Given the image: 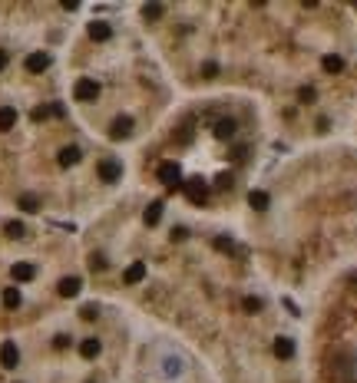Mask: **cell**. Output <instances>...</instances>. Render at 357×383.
Instances as JSON below:
<instances>
[{
    "instance_id": "obj_1",
    "label": "cell",
    "mask_w": 357,
    "mask_h": 383,
    "mask_svg": "<svg viewBox=\"0 0 357 383\" xmlns=\"http://www.w3.org/2000/svg\"><path fill=\"white\" fill-rule=\"evenodd\" d=\"M73 96H76V103H93L96 96H100V86H96V80H86V76H83V80L73 86Z\"/></svg>"
},
{
    "instance_id": "obj_2",
    "label": "cell",
    "mask_w": 357,
    "mask_h": 383,
    "mask_svg": "<svg viewBox=\"0 0 357 383\" xmlns=\"http://www.w3.org/2000/svg\"><path fill=\"white\" fill-rule=\"evenodd\" d=\"M0 364L7 367V370H13V367L20 364V350L13 340H4V347H0Z\"/></svg>"
},
{
    "instance_id": "obj_3",
    "label": "cell",
    "mask_w": 357,
    "mask_h": 383,
    "mask_svg": "<svg viewBox=\"0 0 357 383\" xmlns=\"http://www.w3.org/2000/svg\"><path fill=\"white\" fill-rule=\"evenodd\" d=\"M119 175H123V165H119L116 159H103L100 162V178L103 182H116Z\"/></svg>"
},
{
    "instance_id": "obj_4",
    "label": "cell",
    "mask_w": 357,
    "mask_h": 383,
    "mask_svg": "<svg viewBox=\"0 0 357 383\" xmlns=\"http://www.w3.org/2000/svg\"><path fill=\"white\" fill-rule=\"evenodd\" d=\"M132 132V119L129 116H119V119H113V126H109V136L113 139H126Z\"/></svg>"
},
{
    "instance_id": "obj_5",
    "label": "cell",
    "mask_w": 357,
    "mask_h": 383,
    "mask_svg": "<svg viewBox=\"0 0 357 383\" xmlns=\"http://www.w3.org/2000/svg\"><path fill=\"white\" fill-rule=\"evenodd\" d=\"M159 178H162V182L165 185H179V165L176 162H162V165H159Z\"/></svg>"
},
{
    "instance_id": "obj_6",
    "label": "cell",
    "mask_w": 357,
    "mask_h": 383,
    "mask_svg": "<svg viewBox=\"0 0 357 383\" xmlns=\"http://www.w3.org/2000/svg\"><path fill=\"white\" fill-rule=\"evenodd\" d=\"M185 195H188L192 201H205L208 189H205V182H202V178H192V182H185Z\"/></svg>"
},
{
    "instance_id": "obj_7",
    "label": "cell",
    "mask_w": 357,
    "mask_h": 383,
    "mask_svg": "<svg viewBox=\"0 0 357 383\" xmlns=\"http://www.w3.org/2000/svg\"><path fill=\"white\" fill-rule=\"evenodd\" d=\"M109 37H113V27L109 23H103V20H93V23H89V40H100L103 43V40H109Z\"/></svg>"
},
{
    "instance_id": "obj_8",
    "label": "cell",
    "mask_w": 357,
    "mask_h": 383,
    "mask_svg": "<svg viewBox=\"0 0 357 383\" xmlns=\"http://www.w3.org/2000/svg\"><path fill=\"white\" fill-rule=\"evenodd\" d=\"M46 66H50V53H30L27 57V69L30 73H43Z\"/></svg>"
},
{
    "instance_id": "obj_9",
    "label": "cell",
    "mask_w": 357,
    "mask_h": 383,
    "mask_svg": "<svg viewBox=\"0 0 357 383\" xmlns=\"http://www.w3.org/2000/svg\"><path fill=\"white\" fill-rule=\"evenodd\" d=\"M142 277H146V264H142V261H136V264H129V268H126L123 281H126V284H139Z\"/></svg>"
},
{
    "instance_id": "obj_10",
    "label": "cell",
    "mask_w": 357,
    "mask_h": 383,
    "mask_svg": "<svg viewBox=\"0 0 357 383\" xmlns=\"http://www.w3.org/2000/svg\"><path fill=\"white\" fill-rule=\"evenodd\" d=\"M33 274H37V268H33V264H27V261L13 264V281H30Z\"/></svg>"
},
{
    "instance_id": "obj_11",
    "label": "cell",
    "mask_w": 357,
    "mask_h": 383,
    "mask_svg": "<svg viewBox=\"0 0 357 383\" xmlns=\"http://www.w3.org/2000/svg\"><path fill=\"white\" fill-rule=\"evenodd\" d=\"M60 294L63 297H76L80 294V277H63L60 281Z\"/></svg>"
},
{
    "instance_id": "obj_12",
    "label": "cell",
    "mask_w": 357,
    "mask_h": 383,
    "mask_svg": "<svg viewBox=\"0 0 357 383\" xmlns=\"http://www.w3.org/2000/svg\"><path fill=\"white\" fill-rule=\"evenodd\" d=\"M13 122H17V109L13 106H0V129H13Z\"/></svg>"
},
{
    "instance_id": "obj_13",
    "label": "cell",
    "mask_w": 357,
    "mask_h": 383,
    "mask_svg": "<svg viewBox=\"0 0 357 383\" xmlns=\"http://www.w3.org/2000/svg\"><path fill=\"white\" fill-rule=\"evenodd\" d=\"M162 373L165 377H179L182 373V357H165L162 360Z\"/></svg>"
},
{
    "instance_id": "obj_14",
    "label": "cell",
    "mask_w": 357,
    "mask_h": 383,
    "mask_svg": "<svg viewBox=\"0 0 357 383\" xmlns=\"http://www.w3.org/2000/svg\"><path fill=\"white\" fill-rule=\"evenodd\" d=\"M76 162H80V149H76V145L60 149V165H76Z\"/></svg>"
},
{
    "instance_id": "obj_15",
    "label": "cell",
    "mask_w": 357,
    "mask_h": 383,
    "mask_svg": "<svg viewBox=\"0 0 357 383\" xmlns=\"http://www.w3.org/2000/svg\"><path fill=\"white\" fill-rule=\"evenodd\" d=\"M275 353H278V357H284V360H288V357H295V344H291L288 337H281V340L275 344Z\"/></svg>"
},
{
    "instance_id": "obj_16",
    "label": "cell",
    "mask_w": 357,
    "mask_h": 383,
    "mask_svg": "<svg viewBox=\"0 0 357 383\" xmlns=\"http://www.w3.org/2000/svg\"><path fill=\"white\" fill-rule=\"evenodd\" d=\"M80 353H83V357H96V353H100V340H96V337H86V340L80 344Z\"/></svg>"
},
{
    "instance_id": "obj_17",
    "label": "cell",
    "mask_w": 357,
    "mask_h": 383,
    "mask_svg": "<svg viewBox=\"0 0 357 383\" xmlns=\"http://www.w3.org/2000/svg\"><path fill=\"white\" fill-rule=\"evenodd\" d=\"M159 218H162V201H152V205L146 208V225H156Z\"/></svg>"
},
{
    "instance_id": "obj_18",
    "label": "cell",
    "mask_w": 357,
    "mask_h": 383,
    "mask_svg": "<svg viewBox=\"0 0 357 383\" xmlns=\"http://www.w3.org/2000/svg\"><path fill=\"white\" fill-rule=\"evenodd\" d=\"M215 136H219V139H232L235 136V122L232 119H222L219 126H215Z\"/></svg>"
},
{
    "instance_id": "obj_19",
    "label": "cell",
    "mask_w": 357,
    "mask_h": 383,
    "mask_svg": "<svg viewBox=\"0 0 357 383\" xmlns=\"http://www.w3.org/2000/svg\"><path fill=\"white\" fill-rule=\"evenodd\" d=\"M4 304H7V308H20V291L17 288H7L4 291Z\"/></svg>"
},
{
    "instance_id": "obj_20",
    "label": "cell",
    "mask_w": 357,
    "mask_h": 383,
    "mask_svg": "<svg viewBox=\"0 0 357 383\" xmlns=\"http://www.w3.org/2000/svg\"><path fill=\"white\" fill-rule=\"evenodd\" d=\"M20 208H23V212H37L40 201L33 198V195H20Z\"/></svg>"
},
{
    "instance_id": "obj_21",
    "label": "cell",
    "mask_w": 357,
    "mask_h": 383,
    "mask_svg": "<svg viewBox=\"0 0 357 383\" xmlns=\"http://www.w3.org/2000/svg\"><path fill=\"white\" fill-rule=\"evenodd\" d=\"M341 66H344V60H341V57H324V69H327V73H338Z\"/></svg>"
},
{
    "instance_id": "obj_22",
    "label": "cell",
    "mask_w": 357,
    "mask_h": 383,
    "mask_svg": "<svg viewBox=\"0 0 357 383\" xmlns=\"http://www.w3.org/2000/svg\"><path fill=\"white\" fill-rule=\"evenodd\" d=\"M251 208H268V195L265 192H251Z\"/></svg>"
},
{
    "instance_id": "obj_23",
    "label": "cell",
    "mask_w": 357,
    "mask_h": 383,
    "mask_svg": "<svg viewBox=\"0 0 357 383\" xmlns=\"http://www.w3.org/2000/svg\"><path fill=\"white\" fill-rule=\"evenodd\" d=\"M7 235L10 238H23V225L20 221H7Z\"/></svg>"
},
{
    "instance_id": "obj_24",
    "label": "cell",
    "mask_w": 357,
    "mask_h": 383,
    "mask_svg": "<svg viewBox=\"0 0 357 383\" xmlns=\"http://www.w3.org/2000/svg\"><path fill=\"white\" fill-rule=\"evenodd\" d=\"M142 13H146V20H159V17H162V7H159V4L142 7Z\"/></svg>"
},
{
    "instance_id": "obj_25",
    "label": "cell",
    "mask_w": 357,
    "mask_h": 383,
    "mask_svg": "<svg viewBox=\"0 0 357 383\" xmlns=\"http://www.w3.org/2000/svg\"><path fill=\"white\" fill-rule=\"evenodd\" d=\"M89 268H93V271H103V268H106V258H103V254H93V261H89Z\"/></svg>"
},
{
    "instance_id": "obj_26",
    "label": "cell",
    "mask_w": 357,
    "mask_h": 383,
    "mask_svg": "<svg viewBox=\"0 0 357 383\" xmlns=\"http://www.w3.org/2000/svg\"><path fill=\"white\" fill-rule=\"evenodd\" d=\"M80 314H83V317H86V320H93V317H96V308H93V304H86V308H83V311H80Z\"/></svg>"
},
{
    "instance_id": "obj_27",
    "label": "cell",
    "mask_w": 357,
    "mask_h": 383,
    "mask_svg": "<svg viewBox=\"0 0 357 383\" xmlns=\"http://www.w3.org/2000/svg\"><path fill=\"white\" fill-rule=\"evenodd\" d=\"M7 60H10V57H7V50H0V69L7 66Z\"/></svg>"
}]
</instances>
